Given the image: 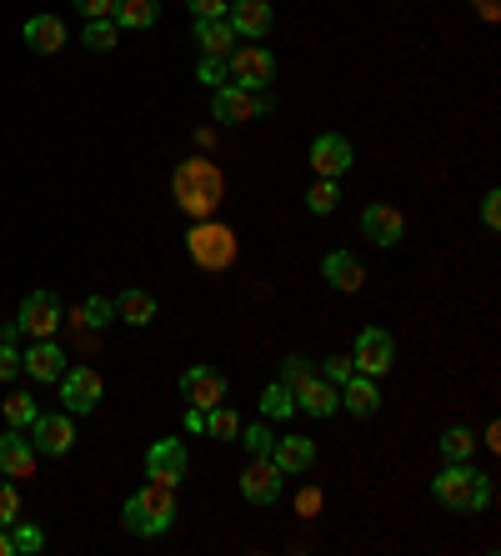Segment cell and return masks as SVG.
<instances>
[{"mask_svg":"<svg viewBox=\"0 0 501 556\" xmlns=\"http://www.w3.org/2000/svg\"><path fill=\"white\" fill-rule=\"evenodd\" d=\"M281 466L271 461V456H256L246 471H241V496L251 501V506H271L276 496H281Z\"/></svg>","mask_w":501,"mask_h":556,"instance_id":"7c38bea8","label":"cell"},{"mask_svg":"<svg viewBox=\"0 0 501 556\" xmlns=\"http://www.w3.org/2000/svg\"><path fill=\"white\" fill-rule=\"evenodd\" d=\"M21 36H26V46H31L36 56H56V51L66 46V26H61V16H31Z\"/></svg>","mask_w":501,"mask_h":556,"instance_id":"44dd1931","label":"cell"},{"mask_svg":"<svg viewBox=\"0 0 501 556\" xmlns=\"http://www.w3.org/2000/svg\"><path fill=\"white\" fill-rule=\"evenodd\" d=\"M306 376H316V366H311L306 356H286V361H281V381H286V386H301Z\"/></svg>","mask_w":501,"mask_h":556,"instance_id":"8d00e7d4","label":"cell"},{"mask_svg":"<svg viewBox=\"0 0 501 556\" xmlns=\"http://www.w3.org/2000/svg\"><path fill=\"white\" fill-rule=\"evenodd\" d=\"M391 361H396V341H391V331L366 326V331L356 336V371L376 381V376H386V371H391Z\"/></svg>","mask_w":501,"mask_h":556,"instance_id":"ba28073f","label":"cell"},{"mask_svg":"<svg viewBox=\"0 0 501 556\" xmlns=\"http://www.w3.org/2000/svg\"><path fill=\"white\" fill-rule=\"evenodd\" d=\"M31 471H36V446H31V436H26L21 426H11L6 436H0V476L21 481V476H31Z\"/></svg>","mask_w":501,"mask_h":556,"instance_id":"2e32d148","label":"cell"},{"mask_svg":"<svg viewBox=\"0 0 501 556\" xmlns=\"http://www.w3.org/2000/svg\"><path fill=\"white\" fill-rule=\"evenodd\" d=\"M196 76H201V81H206L211 91H216V86H226V76H231V71H226V56H201Z\"/></svg>","mask_w":501,"mask_h":556,"instance_id":"e575fe53","label":"cell"},{"mask_svg":"<svg viewBox=\"0 0 501 556\" xmlns=\"http://www.w3.org/2000/svg\"><path fill=\"white\" fill-rule=\"evenodd\" d=\"M101 376L91 371V366H71V371H61V401H66V411L71 416H86V411H96L101 406Z\"/></svg>","mask_w":501,"mask_h":556,"instance_id":"9c48e42d","label":"cell"},{"mask_svg":"<svg viewBox=\"0 0 501 556\" xmlns=\"http://www.w3.org/2000/svg\"><path fill=\"white\" fill-rule=\"evenodd\" d=\"M431 491H436V501H441L446 511H481V506L491 501V476L476 471L471 461H451V466L431 481Z\"/></svg>","mask_w":501,"mask_h":556,"instance_id":"7a4b0ae2","label":"cell"},{"mask_svg":"<svg viewBox=\"0 0 501 556\" xmlns=\"http://www.w3.org/2000/svg\"><path fill=\"white\" fill-rule=\"evenodd\" d=\"M271 461L281 466V476H301V471H311V461H316V441H311V436H281V441L271 446Z\"/></svg>","mask_w":501,"mask_h":556,"instance_id":"ffe728a7","label":"cell"},{"mask_svg":"<svg viewBox=\"0 0 501 556\" xmlns=\"http://www.w3.org/2000/svg\"><path fill=\"white\" fill-rule=\"evenodd\" d=\"M0 556H16V551H11V531H6V526H0Z\"/></svg>","mask_w":501,"mask_h":556,"instance_id":"bcb514c9","label":"cell"},{"mask_svg":"<svg viewBox=\"0 0 501 556\" xmlns=\"http://www.w3.org/2000/svg\"><path fill=\"white\" fill-rule=\"evenodd\" d=\"M21 371L31 376V381H61V371H66V351L46 336V341H31V351L21 356Z\"/></svg>","mask_w":501,"mask_h":556,"instance_id":"ac0fdd59","label":"cell"},{"mask_svg":"<svg viewBox=\"0 0 501 556\" xmlns=\"http://www.w3.org/2000/svg\"><path fill=\"white\" fill-rule=\"evenodd\" d=\"M136 506H141V516H146V536H161V531L176 526V486L146 481V486L136 491Z\"/></svg>","mask_w":501,"mask_h":556,"instance_id":"8992f818","label":"cell"},{"mask_svg":"<svg viewBox=\"0 0 501 556\" xmlns=\"http://www.w3.org/2000/svg\"><path fill=\"white\" fill-rule=\"evenodd\" d=\"M181 396H186L196 411H211V406L226 401V376H221L216 366H191V371L181 376Z\"/></svg>","mask_w":501,"mask_h":556,"instance_id":"4fadbf2b","label":"cell"},{"mask_svg":"<svg viewBox=\"0 0 501 556\" xmlns=\"http://www.w3.org/2000/svg\"><path fill=\"white\" fill-rule=\"evenodd\" d=\"M321 276H326L336 291H361V281H366V271H361V261H356L351 251H331V256L321 261Z\"/></svg>","mask_w":501,"mask_h":556,"instance_id":"7402d4cb","label":"cell"},{"mask_svg":"<svg viewBox=\"0 0 501 556\" xmlns=\"http://www.w3.org/2000/svg\"><path fill=\"white\" fill-rule=\"evenodd\" d=\"M16 326H21L26 336H36V341L56 336V331H61V301H56L51 291H31V296L21 301V316H16Z\"/></svg>","mask_w":501,"mask_h":556,"instance_id":"52a82bcc","label":"cell"},{"mask_svg":"<svg viewBox=\"0 0 501 556\" xmlns=\"http://www.w3.org/2000/svg\"><path fill=\"white\" fill-rule=\"evenodd\" d=\"M361 231H366V241H371V246H396V241L406 236V221H401V211H396V206H366Z\"/></svg>","mask_w":501,"mask_h":556,"instance_id":"d6986e66","label":"cell"},{"mask_svg":"<svg viewBox=\"0 0 501 556\" xmlns=\"http://www.w3.org/2000/svg\"><path fill=\"white\" fill-rule=\"evenodd\" d=\"M171 191H176V206H181L191 221L216 216V206L226 201V181H221V171H216L206 156L181 161V166H176V176H171Z\"/></svg>","mask_w":501,"mask_h":556,"instance_id":"6da1fadb","label":"cell"},{"mask_svg":"<svg viewBox=\"0 0 501 556\" xmlns=\"http://www.w3.org/2000/svg\"><path fill=\"white\" fill-rule=\"evenodd\" d=\"M21 376V351L0 341V381H16Z\"/></svg>","mask_w":501,"mask_h":556,"instance_id":"60d3db41","label":"cell"},{"mask_svg":"<svg viewBox=\"0 0 501 556\" xmlns=\"http://www.w3.org/2000/svg\"><path fill=\"white\" fill-rule=\"evenodd\" d=\"M186 431H206V411H196V406H186Z\"/></svg>","mask_w":501,"mask_h":556,"instance_id":"f6af8a7d","label":"cell"},{"mask_svg":"<svg viewBox=\"0 0 501 556\" xmlns=\"http://www.w3.org/2000/svg\"><path fill=\"white\" fill-rule=\"evenodd\" d=\"M116 321H126V326H151L156 321V296L151 291H121L116 296Z\"/></svg>","mask_w":501,"mask_h":556,"instance_id":"cb8c5ba5","label":"cell"},{"mask_svg":"<svg viewBox=\"0 0 501 556\" xmlns=\"http://www.w3.org/2000/svg\"><path fill=\"white\" fill-rule=\"evenodd\" d=\"M321 376H326L331 386H341V381L356 376V361H346V356H326V361H321Z\"/></svg>","mask_w":501,"mask_h":556,"instance_id":"d590c367","label":"cell"},{"mask_svg":"<svg viewBox=\"0 0 501 556\" xmlns=\"http://www.w3.org/2000/svg\"><path fill=\"white\" fill-rule=\"evenodd\" d=\"M186 466H191V461H186V446H181V441H171V436H166V441H151V451H146V476H151V481L181 486V481H186Z\"/></svg>","mask_w":501,"mask_h":556,"instance_id":"5bb4252c","label":"cell"},{"mask_svg":"<svg viewBox=\"0 0 501 556\" xmlns=\"http://www.w3.org/2000/svg\"><path fill=\"white\" fill-rule=\"evenodd\" d=\"M351 161H356V151H351V141H346V136L326 131V136H316V141H311V166H316V176H321V181H341V176L351 171Z\"/></svg>","mask_w":501,"mask_h":556,"instance_id":"30bf717a","label":"cell"},{"mask_svg":"<svg viewBox=\"0 0 501 556\" xmlns=\"http://www.w3.org/2000/svg\"><path fill=\"white\" fill-rule=\"evenodd\" d=\"M471 446H476V436H471L466 426H451V431L441 436V456H446V461H471Z\"/></svg>","mask_w":501,"mask_h":556,"instance_id":"4dcf8cb0","label":"cell"},{"mask_svg":"<svg viewBox=\"0 0 501 556\" xmlns=\"http://www.w3.org/2000/svg\"><path fill=\"white\" fill-rule=\"evenodd\" d=\"M296 511H301V516H316V511H321V491H316V486H306V491L296 496Z\"/></svg>","mask_w":501,"mask_h":556,"instance_id":"ee69618b","label":"cell"},{"mask_svg":"<svg viewBox=\"0 0 501 556\" xmlns=\"http://www.w3.org/2000/svg\"><path fill=\"white\" fill-rule=\"evenodd\" d=\"M6 531H11V551H16V556H36V551L46 546L41 526H31V521H11Z\"/></svg>","mask_w":501,"mask_h":556,"instance_id":"f1b7e54d","label":"cell"},{"mask_svg":"<svg viewBox=\"0 0 501 556\" xmlns=\"http://www.w3.org/2000/svg\"><path fill=\"white\" fill-rule=\"evenodd\" d=\"M241 446H246L251 456H271L276 436H271V426H241Z\"/></svg>","mask_w":501,"mask_h":556,"instance_id":"836d02e7","label":"cell"},{"mask_svg":"<svg viewBox=\"0 0 501 556\" xmlns=\"http://www.w3.org/2000/svg\"><path fill=\"white\" fill-rule=\"evenodd\" d=\"M266 111H271V101H266L261 91H241V86H216V96H211V116H216V121H226V126L256 121V116H266Z\"/></svg>","mask_w":501,"mask_h":556,"instance_id":"5b68a950","label":"cell"},{"mask_svg":"<svg viewBox=\"0 0 501 556\" xmlns=\"http://www.w3.org/2000/svg\"><path fill=\"white\" fill-rule=\"evenodd\" d=\"M71 6H76L86 21H106V16H111V0H71Z\"/></svg>","mask_w":501,"mask_h":556,"instance_id":"b9f144b4","label":"cell"},{"mask_svg":"<svg viewBox=\"0 0 501 556\" xmlns=\"http://www.w3.org/2000/svg\"><path fill=\"white\" fill-rule=\"evenodd\" d=\"M81 316H86V326H111V316H116V306H111L106 296H91Z\"/></svg>","mask_w":501,"mask_h":556,"instance_id":"f35d334b","label":"cell"},{"mask_svg":"<svg viewBox=\"0 0 501 556\" xmlns=\"http://www.w3.org/2000/svg\"><path fill=\"white\" fill-rule=\"evenodd\" d=\"M336 201H341L336 181H316V186L306 191V211H311V216H331V211H336Z\"/></svg>","mask_w":501,"mask_h":556,"instance_id":"f546056e","label":"cell"},{"mask_svg":"<svg viewBox=\"0 0 501 556\" xmlns=\"http://www.w3.org/2000/svg\"><path fill=\"white\" fill-rule=\"evenodd\" d=\"M81 41H86V46H91V51H96V56H106V51H111V46H116V21H111V16H106V21H91V26H86V36H81Z\"/></svg>","mask_w":501,"mask_h":556,"instance_id":"1f68e13d","label":"cell"},{"mask_svg":"<svg viewBox=\"0 0 501 556\" xmlns=\"http://www.w3.org/2000/svg\"><path fill=\"white\" fill-rule=\"evenodd\" d=\"M21 516V491L11 481H0V526H11Z\"/></svg>","mask_w":501,"mask_h":556,"instance_id":"74e56055","label":"cell"},{"mask_svg":"<svg viewBox=\"0 0 501 556\" xmlns=\"http://www.w3.org/2000/svg\"><path fill=\"white\" fill-rule=\"evenodd\" d=\"M186 251H191V261L201 271H226L236 261V236H231V226H221V221L206 216V221H196L186 231Z\"/></svg>","mask_w":501,"mask_h":556,"instance_id":"3957f363","label":"cell"},{"mask_svg":"<svg viewBox=\"0 0 501 556\" xmlns=\"http://www.w3.org/2000/svg\"><path fill=\"white\" fill-rule=\"evenodd\" d=\"M31 446L36 456H66L76 446V426H71V411H56V416H36L31 421Z\"/></svg>","mask_w":501,"mask_h":556,"instance_id":"8fae6325","label":"cell"},{"mask_svg":"<svg viewBox=\"0 0 501 556\" xmlns=\"http://www.w3.org/2000/svg\"><path fill=\"white\" fill-rule=\"evenodd\" d=\"M226 21H231V31L236 36H246V41H261L266 31H271V0H231L226 6Z\"/></svg>","mask_w":501,"mask_h":556,"instance_id":"9a60e30c","label":"cell"},{"mask_svg":"<svg viewBox=\"0 0 501 556\" xmlns=\"http://www.w3.org/2000/svg\"><path fill=\"white\" fill-rule=\"evenodd\" d=\"M481 221L496 231L501 226V191H486V201H481Z\"/></svg>","mask_w":501,"mask_h":556,"instance_id":"7bdbcfd3","label":"cell"},{"mask_svg":"<svg viewBox=\"0 0 501 556\" xmlns=\"http://www.w3.org/2000/svg\"><path fill=\"white\" fill-rule=\"evenodd\" d=\"M36 416H41V411H36V401H31L26 391H16V396H6V421H11V426H21V431H26V426H31Z\"/></svg>","mask_w":501,"mask_h":556,"instance_id":"d6a6232c","label":"cell"},{"mask_svg":"<svg viewBox=\"0 0 501 556\" xmlns=\"http://www.w3.org/2000/svg\"><path fill=\"white\" fill-rule=\"evenodd\" d=\"M291 396H296V411H306V416H336L341 411V396L326 376H306L301 386H291Z\"/></svg>","mask_w":501,"mask_h":556,"instance_id":"e0dca14e","label":"cell"},{"mask_svg":"<svg viewBox=\"0 0 501 556\" xmlns=\"http://www.w3.org/2000/svg\"><path fill=\"white\" fill-rule=\"evenodd\" d=\"M261 416H266V421H286V416H296V396H291L286 381H271V386L261 391Z\"/></svg>","mask_w":501,"mask_h":556,"instance_id":"4316f807","label":"cell"},{"mask_svg":"<svg viewBox=\"0 0 501 556\" xmlns=\"http://www.w3.org/2000/svg\"><path fill=\"white\" fill-rule=\"evenodd\" d=\"M336 396H341V406H346L351 416H376V406H381L376 381H371V376H361V371H356L351 381H341V391H336Z\"/></svg>","mask_w":501,"mask_h":556,"instance_id":"603a6c76","label":"cell"},{"mask_svg":"<svg viewBox=\"0 0 501 556\" xmlns=\"http://www.w3.org/2000/svg\"><path fill=\"white\" fill-rule=\"evenodd\" d=\"M206 431H211V436H221V441H236V436H241V416L221 401V406H211V411H206Z\"/></svg>","mask_w":501,"mask_h":556,"instance_id":"83f0119b","label":"cell"},{"mask_svg":"<svg viewBox=\"0 0 501 556\" xmlns=\"http://www.w3.org/2000/svg\"><path fill=\"white\" fill-rule=\"evenodd\" d=\"M226 71H231V86H241V91H266L276 81V61L261 46H236L226 56Z\"/></svg>","mask_w":501,"mask_h":556,"instance_id":"277c9868","label":"cell"},{"mask_svg":"<svg viewBox=\"0 0 501 556\" xmlns=\"http://www.w3.org/2000/svg\"><path fill=\"white\" fill-rule=\"evenodd\" d=\"M196 41H201V51H206V56H231L236 31H231V21H226V16H216V21H196Z\"/></svg>","mask_w":501,"mask_h":556,"instance_id":"484cf974","label":"cell"},{"mask_svg":"<svg viewBox=\"0 0 501 556\" xmlns=\"http://www.w3.org/2000/svg\"><path fill=\"white\" fill-rule=\"evenodd\" d=\"M226 6H231V0H186V11L196 21H216V16H226Z\"/></svg>","mask_w":501,"mask_h":556,"instance_id":"ab89813d","label":"cell"},{"mask_svg":"<svg viewBox=\"0 0 501 556\" xmlns=\"http://www.w3.org/2000/svg\"><path fill=\"white\" fill-rule=\"evenodd\" d=\"M111 16H116V26L146 31V26H156V16H161V0H111Z\"/></svg>","mask_w":501,"mask_h":556,"instance_id":"d4e9b609","label":"cell"}]
</instances>
